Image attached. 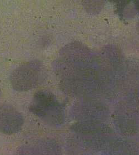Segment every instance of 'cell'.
Wrapping results in <instances>:
<instances>
[{"mask_svg": "<svg viewBox=\"0 0 139 155\" xmlns=\"http://www.w3.org/2000/svg\"><path fill=\"white\" fill-rule=\"evenodd\" d=\"M0 94H1V93H0Z\"/></svg>", "mask_w": 139, "mask_h": 155, "instance_id": "cell-5", "label": "cell"}, {"mask_svg": "<svg viewBox=\"0 0 139 155\" xmlns=\"http://www.w3.org/2000/svg\"><path fill=\"white\" fill-rule=\"evenodd\" d=\"M24 123L23 115L8 104L0 105V133L12 135L22 129Z\"/></svg>", "mask_w": 139, "mask_h": 155, "instance_id": "cell-3", "label": "cell"}, {"mask_svg": "<svg viewBox=\"0 0 139 155\" xmlns=\"http://www.w3.org/2000/svg\"><path fill=\"white\" fill-rule=\"evenodd\" d=\"M58 150L52 141L42 139L23 146L17 155H57Z\"/></svg>", "mask_w": 139, "mask_h": 155, "instance_id": "cell-4", "label": "cell"}, {"mask_svg": "<svg viewBox=\"0 0 139 155\" xmlns=\"http://www.w3.org/2000/svg\"><path fill=\"white\" fill-rule=\"evenodd\" d=\"M42 78V66L39 61L28 62L15 69L10 77L13 89L25 91L36 87Z\"/></svg>", "mask_w": 139, "mask_h": 155, "instance_id": "cell-2", "label": "cell"}, {"mask_svg": "<svg viewBox=\"0 0 139 155\" xmlns=\"http://www.w3.org/2000/svg\"><path fill=\"white\" fill-rule=\"evenodd\" d=\"M30 110L44 123L51 126L60 125L63 110L56 97L49 91H40L33 97Z\"/></svg>", "mask_w": 139, "mask_h": 155, "instance_id": "cell-1", "label": "cell"}]
</instances>
